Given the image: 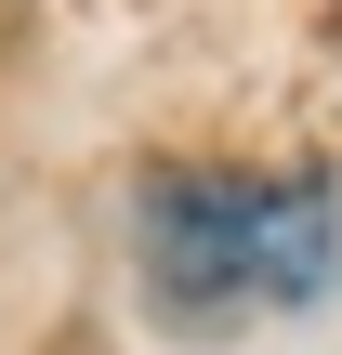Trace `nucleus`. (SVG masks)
I'll use <instances>...</instances> for the list:
<instances>
[{
	"label": "nucleus",
	"mask_w": 342,
	"mask_h": 355,
	"mask_svg": "<svg viewBox=\"0 0 342 355\" xmlns=\"http://www.w3.org/2000/svg\"><path fill=\"white\" fill-rule=\"evenodd\" d=\"M132 250H145V303L185 343H224L250 316H303L342 290V198L316 171H290V184L158 171L132 211Z\"/></svg>",
	"instance_id": "obj_1"
}]
</instances>
